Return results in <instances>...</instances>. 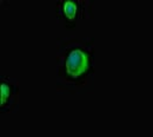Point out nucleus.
<instances>
[{"instance_id":"obj_2","label":"nucleus","mask_w":153,"mask_h":137,"mask_svg":"<svg viewBox=\"0 0 153 137\" xmlns=\"http://www.w3.org/2000/svg\"><path fill=\"white\" fill-rule=\"evenodd\" d=\"M17 88H13V85L7 82V80H2L1 83V108L7 109V106L10 105V103L13 100V97L17 98Z\"/></svg>"},{"instance_id":"obj_3","label":"nucleus","mask_w":153,"mask_h":137,"mask_svg":"<svg viewBox=\"0 0 153 137\" xmlns=\"http://www.w3.org/2000/svg\"><path fill=\"white\" fill-rule=\"evenodd\" d=\"M62 10H64V14L67 19L72 20L76 14V11H78V7H76V4L73 1H66L62 6Z\"/></svg>"},{"instance_id":"obj_1","label":"nucleus","mask_w":153,"mask_h":137,"mask_svg":"<svg viewBox=\"0 0 153 137\" xmlns=\"http://www.w3.org/2000/svg\"><path fill=\"white\" fill-rule=\"evenodd\" d=\"M65 70L72 78H76L88 70V56L80 49L72 50L65 59Z\"/></svg>"}]
</instances>
